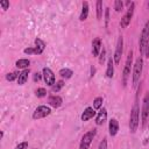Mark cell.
<instances>
[{
    "mask_svg": "<svg viewBox=\"0 0 149 149\" xmlns=\"http://www.w3.org/2000/svg\"><path fill=\"white\" fill-rule=\"evenodd\" d=\"M139 126V107L138 104H135L132 112H131V118H129V129L132 133H135Z\"/></svg>",
    "mask_w": 149,
    "mask_h": 149,
    "instance_id": "cell-1",
    "label": "cell"
},
{
    "mask_svg": "<svg viewBox=\"0 0 149 149\" xmlns=\"http://www.w3.org/2000/svg\"><path fill=\"white\" fill-rule=\"evenodd\" d=\"M142 67H143L142 58L139 57L135 62L134 70H133V86L134 88H136V86H138V83L140 82V77H141V73H142Z\"/></svg>",
    "mask_w": 149,
    "mask_h": 149,
    "instance_id": "cell-2",
    "label": "cell"
},
{
    "mask_svg": "<svg viewBox=\"0 0 149 149\" xmlns=\"http://www.w3.org/2000/svg\"><path fill=\"white\" fill-rule=\"evenodd\" d=\"M96 129H92V131H89L88 133H85L84 136L82 138V141H80V146H79V149H89L93 138L96 136Z\"/></svg>",
    "mask_w": 149,
    "mask_h": 149,
    "instance_id": "cell-3",
    "label": "cell"
},
{
    "mask_svg": "<svg viewBox=\"0 0 149 149\" xmlns=\"http://www.w3.org/2000/svg\"><path fill=\"white\" fill-rule=\"evenodd\" d=\"M149 41V22H147L143 27V30L141 33V37H140V53L143 54L146 45Z\"/></svg>",
    "mask_w": 149,
    "mask_h": 149,
    "instance_id": "cell-4",
    "label": "cell"
},
{
    "mask_svg": "<svg viewBox=\"0 0 149 149\" xmlns=\"http://www.w3.org/2000/svg\"><path fill=\"white\" fill-rule=\"evenodd\" d=\"M132 59H133V53L129 51L128 53V56H127V59H126V64H125V69H123V76H122V82H123V85L127 84V79L131 74V67H132Z\"/></svg>",
    "mask_w": 149,
    "mask_h": 149,
    "instance_id": "cell-5",
    "label": "cell"
},
{
    "mask_svg": "<svg viewBox=\"0 0 149 149\" xmlns=\"http://www.w3.org/2000/svg\"><path fill=\"white\" fill-rule=\"evenodd\" d=\"M149 118V93H147L143 98V106H142V126L144 127L147 120Z\"/></svg>",
    "mask_w": 149,
    "mask_h": 149,
    "instance_id": "cell-6",
    "label": "cell"
},
{
    "mask_svg": "<svg viewBox=\"0 0 149 149\" xmlns=\"http://www.w3.org/2000/svg\"><path fill=\"white\" fill-rule=\"evenodd\" d=\"M50 113H51V111H50V108H49V107H47V106H39V107L35 109V112H34L33 119L36 120V119L45 118V117H48Z\"/></svg>",
    "mask_w": 149,
    "mask_h": 149,
    "instance_id": "cell-7",
    "label": "cell"
},
{
    "mask_svg": "<svg viewBox=\"0 0 149 149\" xmlns=\"http://www.w3.org/2000/svg\"><path fill=\"white\" fill-rule=\"evenodd\" d=\"M134 6H135L134 3H131V7L128 8L127 13L123 15V18L121 19V27L122 28H126L129 24V22L132 20V16H133V13H134Z\"/></svg>",
    "mask_w": 149,
    "mask_h": 149,
    "instance_id": "cell-8",
    "label": "cell"
},
{
    "mask_svg": "<svg viewBox=\"0 0 149 149\" xmlns=\"http://www.w3.org/2000/svg\"><path fill=\"white\" fill-rule=\"evenodd\" d=\"M43 78H44V82L47 83V85L54 86V84H55V74L49 68L43 69Z\"/></svg>",
    "mask_w": 149,
    "mask_h": 149,
    "instance_id": "cell-9",
    "label": "cell"
},
{
    "mask_svg": "<svg viewBox=\"0 0 149 149\" xmlns=\"http://www.w3.org/2000/svg\"><path fill=\"white\" fill-rule=\"evenodd\" d=\"M122 50H123V40L120 36L118 39V43H117V48H115V53H114V62L117 64H119V62L121 59V55H122Z\"/></svg>",
    "mask_w": 149,
    "mask_h": 149,
    "instance_id": "cell-10",
    "label": "cell"
},
{
    "mask_svg": "<svg viewBox=\"0 0 149 149\" xmlns=\"http://www.w3.org/2000/svg\"><path fill=\"white\" fill-rule=\"evenodd\" d=\"M106 119H107V111L105 108H103L97 115L96 123H97V125H103V123L106 121Z\"/></svg>",
    "mask_w": 149,
    "mask_h": 149,
    "instance_id": "cell-11",
    "label": "cell"
},
{
    "mask_svg": "<svg viewBox=\"0 0 149 149\" xmlns=\"http://www.w3.org/2000/svg\"><path fill=\"white\" fill-rule=\"evenodd\" d=\"M94 115H96L94 109H93L92 107H88V108L84 111V113L82 114V120H83V121H88V120H90L91 118H93Z\"/></svg>",
    "mask_w": 149,
    "mask_h": 149,
    "instance_id": "cell-12",
    "label": "cell"
},
{
    "mask_svg": "<svg viewBox=\"0 0 149 149\" xmlns=\"http://www.w3.org/2000/svg\"><path fill=\"white\" fill-rule=\"evenodd\" d=\"M48 103L50 104V106L57 108V107H59L62 105V98L59 96H51V97H49Z\"/></svg>",
    "mask_w": 149,
    "mask_h": 149,
    "instance_id": "cell-13",
    "label": "cell"
},
{
    "mask_svg": "<svg viewBox=\"0 0 149 149\" xmlns=\"http://www.w3.org/2000/svg\"><path fill=\"white\" fill-rule=\"evenodd\" d=\"M100 47H102V42L99 39H94L93 42H92V54L93 56H98L99 55V51H100Z\"/></svg>",
    "mask_w": 149,
    "mask_h": 149,
    "instance_id": "cell-14",
    "label": "cell"
},
{
    "mask_svg": "<svg viewBox=\"0 0 149 149\" xmlns=\"http://www.w3.org/2000/svg\"><path fill=\"white\" fill-rule=\"evenodd\" d=\"M118 131H119V123H118V121L115 119H112L109 121V134L112 136H114L118 133Z\"/></svg>",
    "mask_w": 149,
    "mask_h": 149,
    "instance_id": "cell-15",
    "label": "cell"
},
{
    "mask_svg": "<svg viewBox=\"0 0 149 149\" xmlns=\"http://www.w3.org/2000/svg\"><path fill=\"white\" fill-rule=\"evenodd\" d=\"M28 74H29V69L23 70V71L20 73L19 78H18V84H19V85H23L24 83H26L27 79H28Z\"/></svg>",
    "mask_w": 149,
    "mask_h": 149,
    "instance_id": "cell-16",
    "label": "cell"
},
{
    "mask_svg": "<svg viewBox=\"0 0 149 149\" xmlns=\"http://www.w3.org/2000/svg\"><path fill=\"white\" fill-rule=\"evenodd\" d=\"M88 15H89V4L85 1V3H83V9H82V14L79 16V20L85 21L88 19Z\"/></svg>",
    "mask_w": 149,
    "mask_h": 149,
    "instance_id": "cell-17",
    "label": "cell"
},
{
    "mask_svg": "<svg viewBox=\"0 0 149 149\" xmlns=\"http://www.w3.org/2000/svg\"><path fill=\"white\" fill-rule=\"evenodd\" d=\"M113 73H114V68H113V61L112 58L108 59V63H107V70H106V76L108 78L113 77Z\"/></svg>",
    "mask_w": 149,
    "mask_h": 149,
    "instance_id": "cell-18",
    "label": "cell"
},
{
    "mask_svg": "<svg viewBox=\"0 0 149 149\" xmlns=\"http://www.w3.org/2000/svg\"><path fill=\"white\" fill-rule=\"evenodd\" d=\"M59 74H61V77L62 78H71V76L73 74V72L70 70V69H67V68H64V69H61V71H59Z\"/></svg>",
    "mask_w": 149,
    "mask_h": 149,
    "instance_id": "cell-19",
    "label": "cell"
},
{
    "mask_svg": "<svg viewBox=\"0 0 149 149\" xmlns=\"http://www.w3.org/2000/svg\"><path fill=\"white\" fill-rule=\"evenodd\" d=\"M30 64V62L28 61V59H19L16 63H15V65L18 67V68H20V69H24V68H28V65Z\"/></svg>",
    "mask_w": 149,
    "mask_h": 149,
    "instance_id": "cell-20",
    "label": "cell"
},
{
    "mask_svg": "<svg viewBox=\"0 0 149 149\" xmlns=\"http://www.w3.org/2000/svg\"><path fill=\"white\" fill-rule=\"evenodd\" d=\"M103 16V1L102 0H98L97 1V18L102 19Z\"/></svg>",
    "mask_w": 149,
    "mask_h": 149,
    "instance_id": "cell-21",
    "label": "cell"
},
{
    "mask_svg": "<svg viewBox=\"0 0 149 149\" xmlns=\"http://www.w3.org/2000/svg\"><path fill=\"white\" fill-rule=\"evenodd\" d=\"M24 54H28V55L37 54V55H40V54H42V51L40 50V49H37L35 47V48H27V49H24Z\"/></svg>",
    "mask_w": 149,
    "mask_h": 149,
    "instance_id": "cell-22",
    "label": "cell"
},
{
    "mask_svg": "<svg viewBox=\"0 0 149 149\" xmlns=\"http://www.w3.org/2000/svg\"><path fill=\"white\" fill-rule=\"evenodd\" d=\"M102 105H103V98L102 97L96 98L94 102H93V108L94 109H99V108L102 107Z\"/></svg>",
    "mask_w": 149,
    "mask_h": 149,
    "instance_id": "cell-23",
    "label": "cell"
},
{
    "mask_svg": "<svg viewBox=\"0 0 149 149\" xmlns=\"http://www.w3.org/2000/svg\"><path fill=\"white\" fill-rule=\"evenodd\" d=\"M35 44H36V48H37V49H40V50L43 53L44 48H45L44 42H43L42 40H40V39H36V40H35Z\"/></svg>",
    "mask_w": 149,
    "mask_h": 149,
    "instance_id": "cell-24",
    "label": "cell"
},
{
    "mask_svg": "<svg viewBox=\"0 0 149 149\" xmlns=\"http://www.w3.org/2000/svg\"><path fill=\"white\" fill-rule=\"evenodd\" d=\"M64 86V82L63 80H59V82H57L54 86H53V92H58Z\"/></svg>",
    "mask_w": 149,
    "mask_h": 149,
    "instance_id": "cell-25",
    "label": "cell"
},
{
    "mask_svg": "<svg viewBox=\"0 0 149 149\" xmlns=\"http://www.w3.org/2000/svg\"><path fill=\"white\" fill-rule=\"evenodd\" d=\"M19 76H20L19 72H12V73H8L7 76H6V79L9 80V82H12V80H14L15 78H19Z\"/></svg>",
    "mask_w": 149,
    "mask_h": 149,
    "instance_id": "cell-26",
    "label": "cell"
},
{
    "mask_svg": "<svg viewBox=\"0 0 149 149\" xmlns=\"http://www.w3.org/2000/svg\"><path fill=\"white\" fill-rule=\"evenodd\" d=\"M122 8H123L122 1H120V0H115V1H114V9H115L117 12H121Z\"/></svg>",
    "mask_w": 149,
    "mask_h": 149,
    "instance_id": "cell-27",
    "label": "cell"
},
{
    "mask_svg": "<svg viewBox=\"0 0 149 149\" xmlns=\"http://www.w3.org/2000/svg\"><path fill=\"white\" fill-rule=\"evenodd\" d=\"M35 93H36V96H37V97H40V98H42V97H45V96H47V91H45V89H43V88L37 89Z\"/></svg>",
    "mask_w": 149,
    "mask_h": 149,
    "instance_id": "cell-28",
    "label": "cell"
},
{
    "mask_svg": "<svg viewBox=\"0 0 149 149\" xmlns=\"http://www.w3.org/2000/svg\"><path fill=\"white\" fill-rule=\"evenodd\" d=\"M0 6L3 7V9H4V11H6V9H8L9 3L7 1V0H1V1H0Z\"/></svg>",
    "mask_w": 149,
    "mask_h": 149,
    "instance_id": "cell-29",
    "label": "cell"
},
{
    "mask_svg": "<svg viewBox=\"0 0 149 149\" xmlns=\"http://www.w3.org/2000/svg\"><path fill=\"white\" fill-rule=\"evenodd\" d=\"M27 147H28V142H21L16 146L15 149H27Z\"/></svg>",
    "mask_w": 149,
    "mask_h": 149,
    "instance_id": "cell-30",
    "label": "cell"
},
{
    "mask_svg": "<svg viewBox=\"0 0 149 149\" xmlns=\"http://www.w3.org/2000/svg\"><path fill=\"white\" fill-rule=\"evenodd\" d=\"M99 149H107V141H106V139H104L100 142V144H99Z\"/></svg>",
    "mask_w": 149,
    "mask_h": 149,
    "instance_id": "cell-31",
    "label": "cell"
},
{
    "mask_svg": "<svg viewBox=\"0 0 149 149\" xmlns=\"http://www.w3.org/2000/svg\"><path fill=\"white\" fill-rule=\"evenodd\" d=\"M105 50L103 49V51H102V54H100V59H99V62H100V63H104V59H105Z\"/></svg>",
    "mask_w": 149,
    "mask_h": 149,
    "instance_id": "cell-32",
    "label": "cell"
},
{
    "mask_svg": "<svg viewBox=\"0 0 149 149\" xmlns=\"http://www.w3.org/2000/svg\"><path fill=\"white\" fill-rule=\"evenodd\" d=\"M144 55H146V57H149V41H148L146 49H144Z\"/></svg>",
    "mask_w": 149,
    "mask_h": 149,
    "instance_id": "cell-33",
    "label": "cell"
},
{
    "mask_svg": "<svg viewBox=\"0 0 149 149\" xmlns=\"http://www.w3.org/2000/svg\"><path fill=\"white\" fill-rule=\"evenodd\" d=\"M40 79H41V74H40L39 72H36V73L34 74V80H35V82H36V80H37V82H39Z\"/></svg>",
    "mask_w": 149,
    "mask_h": 149,
    "instance_id": "cell-34",
    "label": "cell"
},
{
    "mask_svg": "<svg viewBox=\"0 0 149 149\" xmlns=\"http://www.w3.org/2000/svg\"><path fill=\"white\" fill-rule=\"evenodd\" d=\"M108 21H109V11L107 8L106 9V23H108Z\"/></svg>",
    "mask_w": 149,
    "mask_h": 149,
    "instance_id": "cell-35",
    "label": "cell"
},
{
    "mask_svg": "<svg viewBox=\"0 0 149 149\" xmlns=\"http://www.w3.org/2000/svg\"><path fill=\"white\" fill-rule=\"evenodd\" d=\"M148 6H149V3H148Z\"/></svg>",
    "mask_w": 149,
    "mask_h": 149,
    "instance_id": "cell-36",
    "label": "cell"
}]
</instances>
